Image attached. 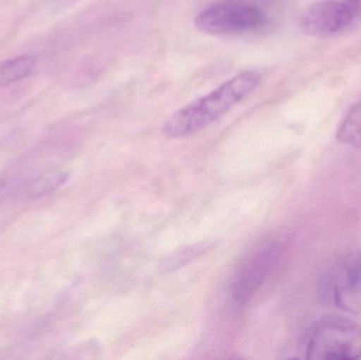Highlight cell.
Wrapping results in <instances>:
<instances>
[{"label":"cell","mask_w":361,"mask_h":360,"mask_svg":"<svg viewBox=\"0 0 361 360\" xmlns=\"http://www.w3.org/2000/svg\"><path fill=\"white\" fill-rule=\"evenodd\" d=\"M336 139L341 143L361 148V101L354 105L343 118Z\"/></svg>","instance_id":"obj_9"},{"label":"cell","mask_w":361,"mask_h":360,"mask_svg":"<svg viewBox=\"0 0 361 360\" xmlns=\"http://www.w3.org/2000/svg\"><path fill=\"white\" fill-rule=\"evenodd\" d=\"M38 58L33 55H20L0 63V88L8 86L29 76Z\"/></svg>","instance_id":"obj_7"},{"label":"cell","mask_w":361,"mask_h":360,"mask_svg":"<svg viewBox=\"0 0 361 360\" xmlns=\"http://www.w3.org/2000/svg\"><path fill=\"white\" fill-rule=\"evenodd\" d=\"M261 78L262 75L257 71L244 72L231 77L209 94L176 111L165 123L163 131L171 139L197 135L252 92L260 84Z\"/></svg>","instance_id":"obj_1"},{"label":"cell","mask_w":361,"mask_h":360,"mask_svg":"<svg viewBox=\"0 0 361 360\" xmlns=\"http://www.w3.org/2000/svg\"><path fill=\"white\" fill-rule=\"evenodd\" d=\"M66 179H67L66 173H57L44 175V177L39 178L34 183H32L27 192L31 197L42 196V194H48L51 190L61 186L66 181Z\"/></svg>","instance_id":"obj_10"},{"label":"cell","mask_w":361,"mask_h":360,"mask_svg":"<svg viewBox=\"0 0 361 360\" xmlns=\"http://www.w3.org/2000/svg\"><path fill=\"white\" fill-rule=\"evenodd\" d=\"M281 251L278 243L265 245L250 256L240 268L233 287V299L238 306L246 304L258 291L277 264Z\"/></svg>","instance_id":"obj_5"},{"label":"cell","mask_w":361,"mask_h":360,"mask_svg":"<svg viewBox=\"0 0 361 360\" xmlns=\"http://www.w3.org/2000/svg\"><path fill=\"white\" fill-rule=\"evenodd\" d=\"M333 297L339 306H347L361 294V253L349 258L334 285Z\"/></svg>","instance_id":"obj_6"},{"label":"cell","mask_w":361,"mask_h":360,"mask_svg":"<svg viewBox=\"0 0 361 360\" xmlns=\"http://www.w3.org/2000/svg\"><path fill=\"white\" fill-rule=\"evenodd\" d=\"M361 23V0H318L301 17L305 33L319 37L338 35Z\"/></svg>","instance_id":"obj_4"},{"label":"cell","mask_w":361,"mask_h":360,"mask_svg":"<svg viewBox=\"0 0 361 360\" xmlns=\"http://www.w3.org/2000/svg\"><path fill=\"white\" fill-rule=\"evenodd\" d=\"M214 243L212 241H203V242L195 243V244L188 245L183 247L179 251L173 252L171 255L162 259L160 264V270L164 274L175 272L183 266L188 264L189 262L197 259L204 254L207 253L212 249Z\"/></svg>","instance_id":"obj_8"},{"label":"cell","mask_w":361,"mask_h":360,"mask_svg":"<svg viewBox=\"0 0 361 360\" xmlns=\"http://www.w3.org/2000/svg\"><path fill=\"white\" fill-rule=\"evenodd\" d=\"M74 1H76V0H53V4H55L56 8H61V6H65L66 4H69Z\"/></svg>","instance_id":"obj_11"},{"label":"cell","mask_w":361,"mask_h":360,"mask_svg":"<svg viewBox=\"0 0 361 360\" xmlns=\"http://www.w3.org/2000/svg\"><path fill=\"white\" fill-rule=\"evenodd\" d=\"M4 192H6V183L4 181H0V201L4 198Z\"/></svg>","instance_id":"obj_12"},{"label":"cell","mask_w":361,"mask_h":360,"mask_svg":"<svg viewBox=\"0 0 361 360\" xmlns=\"http://www.w3.org/2000/svg\"><path fill=\"white\" fill-rule=\"evenodd\" d=\"M311 360L361 359V325L343 316H328L316 323L307 346Z\"/></svg>","instance_id":"obj_2"},{"label":"cell","mask_w":361,"mask_h":360,"mask_svg":"<svg viewBox=\"0 0 361 360\" xmlns=\"http://www.w3.org/2000/svg\"><path fill=\"white\" fill-rule=\"evenodd\" d=\"M195 23L204 33L237 34L261 29L267 23V16L254 4L223 1L202 11L195 17Z\"/></svg>","instance_id":"obj_3"}]
</instances>
